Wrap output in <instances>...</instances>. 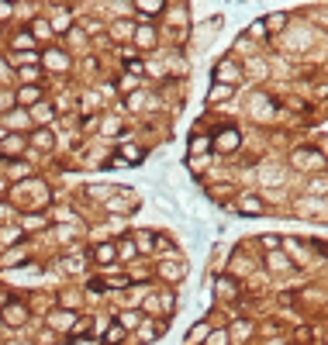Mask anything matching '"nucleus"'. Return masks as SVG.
<instances>
[{"label": "nucleus", "mask_w": 328, "mask_h": 345, "mask_svg": "<svg viewBox=\"0 0 328 345\" xmlns=\"http://www.w3.org/2000/svg\"><path fill=\"white\" fill-rule=\"evenodd\" d=\"M263 24H266L270 31H283V28H287V14H270Z\"/></svg>", "instance_id": "18"}, {"label": "nucleus", "mask_w": 328, "mask_h": 345, "mask_svg": "<svg viewBox=\"0 0 328 345\" xmlns=\"http://www.w3.org/2000/svg\"><path fill=\"white\" fill-rule=\"evenodd\" d=\"M24 148V138L21 135H7V138H0V152H7V156H14V152Z\"/></svg>", "instance_id": "13"}, {"label": "nucleus", "mask_w": 328, "mask_h": 345, "mask_svg": "<svg viewBox=\"0 0 328 345\" xmlns=\"http://www.w3.org/2000/svg\"><path fill=\"white\" fill-rule=\"evenodd\" d=\"M207 345H228V331H211Z\"/></svg>", "instance_id": "26"}, {"label": "nucleus", "mask_w": 328, "mask_h": 345, "mask_svg": "<svg viewBox=\"0 0 328 345\" xmlns=\"http://www.w3.org/2000/svg\"><path fill=\"white\" fill-rule=\"evenodd\" d=\"M135 321H138L135 311H125V314H121V325H135Z\"/></svg>", "instance_id": "28"}, {"label": "nucleus", "mask_w": 328, "mask_h": 345, "mask_svg": "<svg viewBox=\"0 0 328 345\" xmlns=\"http://www.w3.org/2000/svg\"><path fill=\"white\" fill-rule=\"evenodd\" d=\"M125 104H128V110H142V104H145V93H131Z\"/></svg>", "instance_id": "25"}, {"label": "nucleus", "mask_w": 328, "mask_h": 345, "mask_svg": "<svg viewBox=\"0 0 328 345\" xmlns=\"http://www.w3.org/2000/svg\"><path fill=\"white\" fill-rule=\"evenodd\" d=\"M311 194L314 197H325L328 194V180H311Z\"/></svg>", "instance_id": "23"}, {"label": "nucleus", "mask_w": 328, "mask_h": 345, "mask_svg": "<svg viewBox=\"0 0 328 345\" xmlns=\"http://www.w3.org/2000/svg\"><path fill=\"white\" fill-rule=\"evenodd\" d=\"M238 211H242V214H266V204H263L259 197H249V194H245V197L238 200Z\"/></svg>", "instance_id": "9"}, {"label": "nucleus", "mask_w": 328, "mask_h": 345, "mask_svg": "<svg viewBox=\"0 0 328 345\" xmlns=\"http://www.w3.org/2000/svg\"><path fill=\"white\" fill-rule=\"evenodd\" d=\"M159 276L169 280V283H180V280H183V262H169V266L163 262L159 266Z\"/></svg>", "instance_id": "8"}, {"label": "nucleus", "mask_w": 328, "mask_h": 345, "mask_svg": "<svg viewBox=\"0 0 328 345\" xmlns=\"http://www.w3.org/2000/svg\"><path fill=\"white\" fill-rule=\"evenodd\" d=\"M11 14H14V7H11V4H0V18H11Z\"/></svg>", "instance_id": "30"}, {"label": "nucleus", "mask_w": 328, "mask_h": 345, "mask_svg": "<svg viewBox=\"0 0 328 345\" xmlns=\"http://www.w3.org/2000/svg\"><path fill=\"white\" fill-rule=\"evenodd\" d=\"M38 148H52V131H35V138H31Z\"/></svg>", "instance_id": "19"}, {"label": "nucleus", "mask_w": 328, "mask_h": 345, "mask_svg": "<svg viewBox=\"0 0 328 345\" xmlns=\"http://www.w3.org/2000/svg\"><path fill=\"white\" fill-rule=\"evenodd\" d=\"M235 93V87H225V83H214L211 90H207V104H218V100H228Z\"/></svg>", "instance_id": "11"}, {"label": "nucleus", "mask_w": 328, "mask_h": 345, "mask_svg": "<svg viewBox=\"0 0 328 345\" xmlns=\"http://www.w3.org/2000/svg\"><path fill=\"white\" fill-rule=\"evenodd\" d=\"M14 49H18V52H24V49L31 52V49H35V38H31V31H28V28L14 35Z\"/></svg>", "instance_id": "14"}, {"label": "nucleus", "mask_w": 328, "mask_h": 345, "mask_svg": "<svg viewBox=\"0 0 328 345\" xmlns=\"http://www.w3.org/2000/svg\"><path fill=\"white\" fill-rule=\"evenodd\" d=\"M259 245H263L266 252H276V249H280V238H276V235H263V238H259Z\"/></svg>", "instance_id": "22"}, {"label": "nucleus", "mask_w": 328, "mask_h": 345, "mask_svg": "<svg viewBox=\"0 0 328 345\" xmlns=\"http://www.w3.org/2000/svg\"><path fill=\"white\" fill-rule=\"evenodd\" d=\"M242 80V73H238V66L232 62V59H225L221 66H218V83H225V87H235Z\"/></svg>", "instance_id": "4"}, {"label": "nucleus", "mask_w": 328, "mask_h": 345, "mask_svg": "<svg viewBox=\"0 0 328 345\" xmlns=\"http://www.w3.org/2000/svg\"><path fill=\"white\" fill-rule=\"evenodd\" d=\"M14 104L18 107H35V104H42V90L38 87H18V93H14Z\"/></svg>", "instance_id": "3"}, {"label": "nucleus", "mask_w": 328, "mask_h": 345, "mask_svg": "<svg viewBox=\"0 0 328 345\" xmlns=\"http://www.w3.org/2000/svg\"><path fill=\"white\" fill-rule=\"evenodd\" d=\"M135 42H138L142 49H152V42H156V31H152L149 24H138V31H135Z\"/></svg>", "instance_id": "12"}, {"label": "nucleus", "mask_w": 328, "mask_h": 345, "mask_svg": "<svg viewBox=\"0 0 328 345\" xmlns=\"http://www.w3.org/2000/svg\"><path fill=\"white\" fill-rule=\"evenodd\" d=\"M135 11H142V14H159V11H166V4H152V0H138V4H135Z\"/></svg>", "instance_id": "17"}, {"label": "nucleus", "mask_w": 328, "mask_h": 345, "mask_svg": "<svg viewBox=\"0 0 328 345\" xmlns=\"http://www.w3.org/2000/svg\"><path fill=\"white\" fill-rule=\"evenodd\" d=\"M0 328H4V325H0Z\"/></svg>", "instance_id": "32"}, {"label": "nucleus", "mask_w": 328, "mask_h": 345, "mask_svg": "<svg viewBox=\"0 0 328 345\" xmlns=\"http://www.w3.org/2000/svg\"><path fill=\"white\" fill-rule=\"evenodd\" d=\"M207 148H211V138H204V135L190 138V159H194V156L200 159V152H207Z\"/></svg>", "instance_id": "15"}, {"label": "nucleus", "mask_w": 328, "mask_h": 345, "mask_svg": "<svg viewBox=\"0 0 328 345\" xmlns=\"http://www.w3.org/2000/svg\"><path fill=\"white\" fill-rule=\"evenodd\" d=\"M35 228H45V218L42 214H31V221H24V232H35Z\"/></svg>", "instance_id": "24"}, {"label": "nucleus", "mask_w": 328, "mask_h": 345, "mask_svg": "<svg viewBox=\"0 0 328 345\" xmlns=\"http://www.w3.org/2000/svg\"><path fill=\"white\" fill-rule=\"evenodd\" d=\"M42 62H45L49 69H69V59H66V52H59V49L45 52V55H42Z\"/></svg>", "instance_id": "10"}, {"label": "nucleus", "mask_w": 328, "mask_h": 345, "mask_svg": "<svg viewBox=\"0 0 328 345\" xmlns=\"http://www.w3.org/2000/svg\"><path fill=\"white\" fill-rule=\"evenodd\" d=\"M121 338H125V328L121 325H111V328L104 331V342H121Z\"/></svg>", "instance_id": "20"}, {"label": "nucleus", "mask_w": 328, "mask_h": 345, "mask_svg": "<svg viewBox=\"0 0 328 345\" xmlns=\"http://www.w3.org/2000/svg\"><path fill=\"white\" fill-rule=\"evenodd\" d=\"M238 145H242V138H238V131H235V128L218 131V138H214V148H218V152H235Z\"/></svg>", "instance_id": "2"}, {"label": "nucleus", "mask_w": 328, "mask_h": 345, "mask_svg": "<svg viewBox=\"0 0 328 345\" xmlns=\"http://www.w3.org/2000/svg\"><path fill=\"white\" fill-rule=\"evenodd\" d=\"M93 259H97V262H114V259H118V245H114V242H100V245L93 249Z\"/></svg>", "instance_id": "7"}, {"label": "nucleus", "mask_w": 328, "mask_h": 345, "mask_svg": "<svg viewBox=\"0 0 328 345\" xmlns=\"http://www.w3.org/2000/svg\"><path fill=\"white\" fill-rule=\"evenodd\" d=\"M266 266H270V270H273L276 276H283V273H290V270H294V262H290L287 255H280V252H270V255H266Z\"/></svg>", "instance_id": "6"}, {"label": "nucleus", "mask_w": 328, "mask_h": 345, "mask_svg": "<svg viewBox=\"0 0 328 345\" xmlns=\"http://www.w3.org/2000/svg\"><path fill=\"white\" fill-rule=\"evenodd\" d=\"M49 35H52L49 21H35V31H31V38H49Z\"/></svg>", "instance_id": "21"}, {"label": "nucleus", "mask_w": 328, "mask_h": 345, "mask_svg": "<svg viewBox=\"0 0 328 345\" xmlns=\"http://www.w3.org/2000/svg\"><path fill=\"white\" fill-rule=\"evenodd\" d=\"M118 255H125V259H131V255H135V249H131V242H121V249H118Z\"/></svg>", "instance_id": "27"}, {"label": "nucleus", "mask_w": 328, "mask_h": 345, "mask_svg": "<svg viewBox=\"0 0 328 345\" xmlns=\"http://www.w3.org/2000/svg\"><path fill=\"white\" fill-rule=\"evenodd\" d=\"M4 186H7V183H4V180H0V194H4Z\"/></svg>", "instance_id": "31"}, {"label": "nucleus", "mask_w": 328, "mask_h": 345, "mask_svg": "<svg viewBox=\"0 0 328 345\" xmlns=\"http://www.w3.org/2000/svg\"><path fill=\"white\" fill-rule=\"evenodd\" d=\"M214 290H218V297H225V300H238V283L228 280V276H218L214 280Z\"/></svg>", "instance_id": "5"}, {"label": "nucleus", "mask_w": 328, "mask_h": 345, "mask_svg": "<svg viewBox=\"0 0 328 345\" xmlns=\"http://www.w3.org/2000/svg\"><path fill=\"white\" fill-rule=\"evenodd\" d=\"M7 76H11V69H7V62H4V59H0V83H4Z\"/></svg>", "instance_id": "29"}, {"label": "nucleus", "mask_w": 328, "mask_h": 345, "mask_svg": "<svg viewBox=\"0 0 328 345\" xmlns=\"http://www.w3.org/2000/svg\"><path fill=\"white\" fill-rule=\"evenodd\" d=\"M204 335H207V325H204V321H197V325L187 331V345H197V342H204Z\"/></svg>", "instance_id": "16"}, {"label": "nucleus", "mask_w": 328, "mask_h": 345, "mask_svg": "<svg viewBox=\"0 0 328 345\" xmlns=\"http://www.w3.org/2000/svg\"><path fill=\"white\" fill-rule=\"evenodd\" d=\"M290 163H294L297 169H321L325 166V156H321V152H314V148H297L294 152V156H290Z\"/></svg>", "instance_id": "1"}]
</instances>
